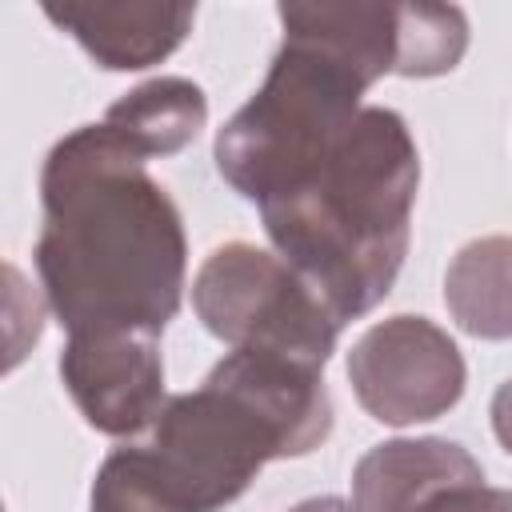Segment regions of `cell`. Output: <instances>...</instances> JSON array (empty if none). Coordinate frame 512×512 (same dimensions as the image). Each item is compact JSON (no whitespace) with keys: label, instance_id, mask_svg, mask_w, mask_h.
Returning a JSON list of instances; mask_svg holds the SVG:
<instances>
[{"label":"cell","instance_id":"5","mask_svg":"<svg viewBox=\"0 0 512 512\" xmlns=\"http://www.w3.org/2000/svg\"><path fill=\"white\" fill-rule=\"evenodd\" d=\"M192 308L216 340L232 344V352H268L320 372L344 328L280 252L244 240L220 244L200 264Z\"/></svg>","mask_w":512,"mask_h":512},{"label":"cell","instance_id":"1","mask_svg":"<svg viewBox=\"0 0 512 512\" xmlns=\"http://www.w3.org/2000/svg\"><path fill=\"white\" fill-rule=\"evenodd\" d=\"M144 164L104 120L68 132L44 160L36 272L68 336H160L180 308L184 224Z\"/></svg>","mask_w":512,"mask_h":512},{"label":"cell","instance_id":"10","mask_svg":"<svg viewBox=\"0 0 512 512\" xmlns=\"http://www.w3.org/2000/svg\"><path fill=\"white\" fill-rule=\"evenodd\" d=\"M484 480V468L452 440H388L360 456L352 492L360 512H424L440 492Z\"/></svg>","mask_w":512,"mask_h":512},{"label":"cell","instance_id":"8","mask_svg":"<svg viewBox=\"0 0 512 512\" xmlns=\"http://www.w3.org/2000/svg\"><path fill=\"white\" fill-rule=\"evenodd\" d=\"M60 380L80 416L108 436L152 428L164 412V360L156 336H68Z\"/></svg>","mask_w":512,"mask_h":512},{"label":"cell","instance_id":"13","mask_svg":"<svg viewBox=\"0 0 512 512\" xmlns=\"http://www.w3.org/2000/svg\"><path fill=\"white\" fill-rule=\"evenodd\" d=\"M92 512H188L156 472L144 444L116 448L92 484Z\"/></svg>","mask_w":512,"mask_h":512},{"label":"cell","instance_id":"2","mask_svg":"<svg viewBox=\"0 0 512 512\" xmlns=\"http://www.w3.org/2000/svg\"><path fill=\"white\" fill-rule=\"evenodd\" d=\"M420 156L392 108L364 104L324 152L268 204L276 252L320 292L340 324L376 308L400 276Z\"/></svg>","mask_w":512,"mask_h":512},{"label":"cell","instance_id":"11","mask_svg":"<svg viewBox=\"0 0 512 512\" xmlns=\"http://www.w3.org/2000/svg\"><path fill=\"white\" fill-rule=\"evenodd\" d=\"M208 120V100L200 84L184 76H160L132 92H124L108 112L104 124L124 136L144 160L148 156H172L184 144L196 140V132Z\"/></svg>","mask_w":512,"mask_h":512},{"label":"cell","instance_id":"9","mask_svg":"<svg viewBox=\"0 0 512 512\" xmlns=\"http://www.w3.org/2000/svg\"><path fill=\"white\" fill-rule=\"evenodd\" d=\"M44 16L64 28L100 68L136 72L172 56L192 32V4H44Z\"/></svg>","mask_w":512,"mask_h":512},{"label":"cell","instance_id":"7","mask_svg":"<svg viewBox=\"0 0 512 512\" xmlns=\"http://www.w3.org/2000/svg\"><path fill=\"white\" fill-rule=\"evenodd\" d=\"M348 380L360 408L380 424H424L464 396V356L424 316L372 324L348 352Z\"/></svg>","mask_w":512,"mask_h":512},{"label":"cell","instance_id":"3","mask_svg":"<svg viewBox=\"0 0 512 512\" xmlns=\"http://www.w3.org/2000/svg\"><path fill=\"white\" fill-rule=\"evenodd\" d=\"M328 432L332 400L320 368L228 352L196 392L164 404L144 448L188 512H220L264 464L308 456Z\"/></svg>","mask_w":512,"mask_h":512},{"label":"cell","instance_id":"12","mask_svg":"<svg viewBox=\"0 0 512 512\" xmlns=\"http://www.w3.org/2000/svg\"><path fill=\"white\" fill-rule=\"evenodd\" d=\"M444 304L480 340L512 336V236H484L456 252L444 272Z\"/></svg>","mask_w":512,"mask_h":512},{"label":"cell","instance_id":"15","mask_svg":"<svg viewBox=\"0 0 512 512\" xmlns=\"http://www.w3.org/2000/svg\"><path fill=\"white\" fill-rule=\"evenodd\" d=\"M492 432L504 444V452L512 456V380L500 384L496 396H492Z\"/></svg>","mask_w":512,"mask_h":512},{"label":"cell","instance_id":"4","mask_svg":"<svg viewBox=\"0 0 512 512\" xmlns=\"http://www.w3.org/2000/svg\"><path fill=\"white\" fill-rule=\"evenodd\" d=\"M364 88L368 80L344 56L284 32L264 84L216 136L220 176L256 208L276 200L364 108Z\"/></svg>","mask_w":512,"mask_h":512},{"label":"cell","instance_id":"16","mask_svg":"<svg viewBox=\"0 0 512 512\" xmlns=\"http://www.w3.org/2000/svg\"><path fill=\"white\" fill-rule=\"evenodd\" d=\"M292 512H360V508H356V504H348V500H340V496H316V500L296 504Z\"/></svg>","mask_w":512,"mask_h":512},{"label":"cell","instance_id":"14","mask_svg":"<svg viewBox=\"0 0 512 512\" xmlns=\"http://www.w3.org/2000/svg\"><path fill=\"white\" fill-rule=\"evenodd\" d=\"M424 512H512V488H488L484 480L456 484L440 492Z\"/></svg>","mask_w":512,"mask_h":512},{"label":"cell","instance_id":"6","mask_svg":"<svg viewBox=\"0 0 512 512\" xmlns=\"http://www.w3.org/2000/svg\"><path fill=\"white\" fill-rule=\"evenodd\" d=\"M280 24L344 56L368 84L452 72L468 48V20L452 4H280Z\"/></svg>","mask_w":512,"mask_h":512}]
</instances>
